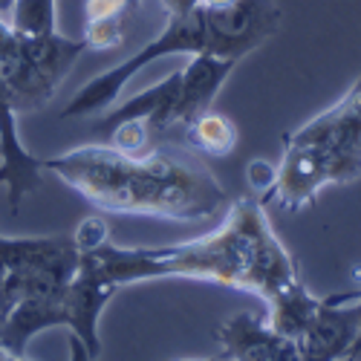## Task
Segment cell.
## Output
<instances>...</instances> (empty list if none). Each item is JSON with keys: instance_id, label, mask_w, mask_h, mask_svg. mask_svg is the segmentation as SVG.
I'll list each match as a JSON object with an SVG mask.
<instances>
[{"instance_id": "6da1fadb", "label": "cell", "mask_w": 361, "mask_h": 361, "mask_svg": "<svg viewBox=\"0 0 361 361\" xmlns=\"http://www.w3.org/2000/svg\"><path fill=\"white\" fill-rule=\"evenodd\" d=\"M78 269L113 289L142 281L191 278L249 292L263 300L298 281L295 257L281 243L263 202L255 197L237 200L223 226L205 237L162 249H125L107 237L104 243L78 252Z\"/></svg>"}, {"instance_id": "7a4b0ae2", "label": "cell", "mask_w": 361, "mask_h": 361, "mask_svg": "<svg viewBox=\"0 0 361 361\" xmlns=\"http://www.w3.org/2000/svg\"><path fill=\"white\" fill-rule=\"evenodd\" d=\"M44 171L107 214L200 223L226 205L220 179L202 162L173 150L154 147L128 157L110 145H84L44 159Z\"/></svg>"}, {"instance_id": "3957f363", "label": "cell", "mask_w": 361, "mask_h": 361, "mask_svg": "<svg viewBox=\"0 0 361 361\" xmlns=\"http://www.w3.org/2000/svg\"><path fill=\"white\" fill-rule=\"evenodd\" d=\"M361 179V78L324 113L283 136V159L260 202L307 208L321 188Z\"/></svg>"}, {"instance_id": "277c9868", "label": "cell", "mask_w": 361, "mask_h": 361, "mask_svg": "<svg viewBox=\"0 0 361 361\" xmlns=\"http://www.w3.org/2000/svg\"><path fill=\"white\" fill-rule=\"evenodd\" d=\"M205 52V15L202 6L183 12V15H168V23L162 26V32L147 41L136 55L125 58L122 64L110 67L107 73L90 78L78 93L70 99V104L64 107V118H81V116H96L104 113L107 107H113L122 96V90L128 87V81L145 70L147 64L162 61L168 55H202Z\"/></svg>"}, {"instance_id": "5b68a950", "label": "cell", "mask_w": 361, "mask_h": 361, "mask_svg": "<svg viewBox=\"0 0 361 361\" xmlns=\"http://www.w3.org/2000/svg\"><path fill=\"white\" fill-rule=\"evenodd\" d=\"M205 55L240 64L281 29L278 0H234L220 9H205Z\"/></svg>"}, {"instance_id": "8992f818", "label": "cell", "mask_w": 361, "mask_h": 361, "mask_svg": "<svg viewBox=\"0 0 361 361\" xmlns=\"http://www.w3.org/2000/svg\"><path fill=\"white\" fill-rule=\"evenodd\" d=\"M361 329V289L321 298L307 333L298 338L304 361H353Z\"/></svg>"}, {"instance_id": "52a82bcc", "label": "cell", "mask_w": 361, "mask_h": 361, "mask_svg": "<svg viewBox=\"0 0 361 361\" xmlns=\"http://www.w3.org/2000/svg\"><path fill=\"white\" fill-rule=\"evenodd\" d=\"M237 64L223 61L214 55H191V61L185 70H179V87H176V99L171 104L168 122H165V136L179 133L185 125H191L197 116L212 110V102L217 99L220 87L228 81L231 70Z\"/></svg>"}, {"instance_id": "ba28073f", "label": "cell", "mask_w": 361, "mask_h": 361, "mask_svg": "<svg viewBox=\"0 0 361 361\" xmlns=\"http://www.w3.org/2000/svg\"><path fill=\"white\" fill-rule=\"evenodd\" d=\"M217 341L226 361H304L300 347L275 333L263 318L237 312L217 326Z\"/></svg>"}, {"instance_id": "9c48e42d", "label": "cell", "mask_w": 361, "mask_h": 361, "mask_svg": "<svg viewBox=\"0 0 361 361\" xmlns=\"http://www.w3.org/2000/svg\"><path fill=\"white\" fill-rule=\"evenodd\" d=\"M116 292L118 289H113L110 283H104L93 275H84V272H75L70 286L61 292L64 326L84 341V347L90 350L93 358H99V353H102V338H99L102 312Z\"/></svg>"}, {"instance_id": "30bf717a", "label": "cell", "mask_w": 361, "mask_h": 361, "mask_svg": "<svg viewBox=\"0 0 361 361\" xmlns=\"http://www.w3.org/2000/svg\"><path fill=\"white\" fill-rule=\"evenodd\" d=\"M318 304H321V298H315L304 286V281L298 278V281H292L289 286H283L281 292H275L266 300V307H269L266 324L272 326L275 333H281V336H286L298 344V338L307 333L310 321L315 318Z\"/></svg>"}, {"instance_id": "8fae6325", "label": "cell", "mask_w": 361, "mask_h": 361, "mask_svg": "<svg viewBox=\"0 0 361 361\" xmlns=\"http://www.w3.org/2000/svg\"><path fill=\"white\" fill-rule=\"evenodd\" d=\"M179 136H183L185 147H191L194 154L208 157V159H223L237 147L240 130H237L231 116L208 110V113L197 116L191 125H185L183 130H179Z\"/></svg>"}, {"instance_id": "7c38bea8", "label": "cell", "mask_w": 361, "mask_h": 361, "mask_svg": "<svg viewBox=\"0 0 361 361\" xmlns=\"http://www.w3.org/2000/svg\"><path fill=\"white\" fill-rule=\"evenodd\" d=\"M9 26L20 35H52L58 32V4L55 0H15Z\"/></svg>"}, {"instance_id": "4fadbf2b", "label": "cell", "mask_w": 361, "mask_h": 361, "mask_svg": "<svg viewBox=\"0 0 361 361\" xmlns=\"http://www.w3.org/2000/svg\"><path fill=\"white\" fill-rule=\"evenodd\" d=\"M125 41V15L122 18H104L90 20L84 26V44L87 49H116Z\"/></svg>"}, {"instance_id": "5bb4252c", "label": "cell", "mask_w": 361, "mask_h": 361, "mask_svg": "<svg viewBox=\"0 0 361 361\" xmlns=\"http://www.w3.org/2000/svg\"><path fill=\"white\" fill-rule=\"evenodd\" d=\"M130 6L128 0H84V20H104V18H122Z\"/></svg>"}, {"instance_id": "9a60e30c", "label": "cell", "mask_w": 361, "mask_h": 361, "mask_svg": "<svg viewBox=\"0 0 361 361\" xmlns=\"http://www.w3.org/2000/svg\"><path fill=\"white\" fill-rule=\"evenodd\" d=\"M275 171L278 168H269V162H263V159H255L252 165H249V171H246V179H249V185L255 188V191H269L272 188V183H275Z\"/></svg>"}, {"instance_id": "2e32d148", "label": "cell", "mask_w": 361, "mask_h": 361, "mask_svg": "<svg viewBox=\"0 0 361 361\" xmlns=\"http://www.w3.org/2000/svg\"><path fill=\"white\" fill-rule=\"evenodd\" d=\"M70 361H96L93 355H90V350L84 347V341L73 333H70Z\"/></svg>"}, {"instance_id": "e0dca14e", "label": "cell", "mask_w": 361, "mask_h": 361, "mask_svg": "<svg viewBox=\"0 0 361 361\" xmlns=\"http://www.w3.org/2000/svg\"><path fill=\"white\" fill-rule=\"evenodd\" d=\"M228 4H234V0H200V6H205V9H220Z\"/></svg>"}, {"instance_id": "ac0fdd59", "label": "cell", "mask_w": 361, "mask_h": 361, "mask_svg": "<svg viewBox=\"0 0 361 361\" xmlns=\"http://www.w3.org/2000/svg\"><path fill=\"white\" fill-rule=\"evenodd\" d=\"M12 4H15V0H0V18H6L12 12Z\"/></svg>"}, {"instance_id": "d6986e66", "label": "cell", "mask_w": 361, "mask_h": 361, "mask_svg": "<svg viewBox=\"0 0 361 361\" xmlns=\"http://www.w3.org/2000/svg\"><path fill=\"white\" fill-rule=\"evenodd\" d=\"M358 358H361V329H358V338L353 344V361H358Z\"/></svg>"}, {"instance_id": "ffe728a7", "label": "cell", "mask_w": 361, "mask_h": 361, "mask_svg": "<svg viewBox=\"0 0 361 361\" xmlns=\"http://www.w3.org/2000/svg\"><path fill=\"white\" fill-rule=\"evenodd\" d=\"M168 361H173V358H168ZM176 361H226L223 355H214V358H176Z\"/></svg>"}, {"instance_id": "44dd1931", "label": "cell", "mask_w": 361, "mask_h": 361, "mask_svg": "<svg viewBox=\"0 0 361 361\" xmlns=\"http://www.w3.org/2000/svg\"><path fill=\"white\" fill-rule=\"evenodd\" d=\"M0 361H29L26 355H9V353H4V355H0Z\"/></svg>"}, {"instance_id": "7402d4cb", "label": "cell", "mask_w": 361, "mask_h": 361, "mask_svg": "<svg viewBox=\"0 0 361 361\" xmlns=\"http://www.w3.org/2000/svg\"><path fill=\"white\" fill-rule=\"evenodd\" d=\"M128 6H130V9H133V12H136V9H139V6H142V0H128Z\"/></svg>"}, {"instance_id": "603a6c76", "label": "cell", "mask_w": 361, "mask_h": 361, "mask_svg": "<svg viewBox=\"0 0 361 361\" xmlns=\"http://www.w3.org/2000/svg\"><path fill=\"white\" fill-rule=\"evenodd\" d=\"M6 350H4V336H0V355H4Z\"/></svg>"}]
</instances>
